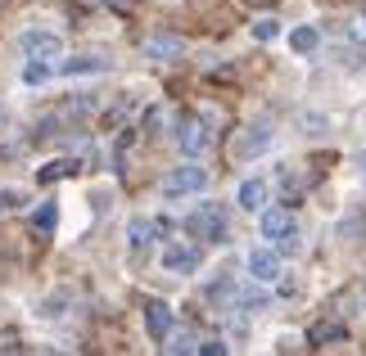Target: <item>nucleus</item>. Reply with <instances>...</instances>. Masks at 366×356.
I'll return each instance as SVG.
<instances>
[{"instance_id":"obj_1","label":"nucleus","mask_w":366,"mask_h":356,"mask_svg":"<svg viewBox=\"0 0 366 356\" xmlns=\"http://www.w3.org/2000/svg\"><path fill=\"white\" fill-rule=\"evenodd\" d=\"M262 235L272 239V244H280L285 253L299 248V230H294V217H290V208H262Z\"/></svg>"},{"instance_id":"obj_2","label":"nucleus","mask_w":366,"mask_h":356,"mask_svg":"<svg viewBox=\"0 0 366 356\" xmlns=\"http://www.w3.org/2000/svg\"><path fill=\"white\" fill-rule=\"evenodd\" d=\"M190 230L194 235H199V239H213V244H217V239H227V208H217V203H199V208H194L190 212Z\"/></svg>"},{"instance_id":"obj_3","label":"nucleus","mask_w":366,"mask_h":356,"mask_svg":"<svg viewBox=\"0 0 366 356\" xmlns=\"http://www.w3.org/2000/svg\"><path fill=\"white\" fill-rule=\"evenodd\" d=\"M208 185V172L204 167H177V172L163 176V194L167 198H181V194H199Z\"/></svg>"},{"instance_id":"obj_4","label":"nucleus","mask_w":366,"mask_h":356,"mask_svg":"<svg viewBox=\"0 0 366 356\" xmlns=\"http://www.w3.org/2000/svg\"><path fill=\"white\" fill-rule=\"evenodd\" d=\"M267 145H272V126H267V122H253V126H244V131L235 136L231 158H253V153H262Z\"/></svg>"},{"instance_id":"obj_5","label":"nucleus","mask_w":366,"mask_h":356,"mask_svg":"<svg viewBox=\"0 0 366 356\" xmlns=\"http://www.w3.org/2000/svg\"><path fill=\"white\" fill-rule=\"evenodd\" d=\"M177 140H181V149H186V153H204L208 140H213V131H208L204 118H181L177 122Z\"/></svg>"},{"instance_id":"obj_6","label":"nucleus","mask_w":366,"mask_h":356,"mask_svg":"<svg viewBox=\"0 0 366 356\" xmlns=\"http://www.w3.org/2000/svg\"><path fill=\"white\" fill-rule=\"evenodd\" d=\"M23 54H27V59H59V54H64V41L59 36H54V32H27L23 36Z\"/></svg>"},{"instance_id":"obj_7","label":"nucleus","mask_w":366,"mask_h":356,"mask_svg":"<svg viewBox=\"0 0 366 356\" xmlns=\"http://www.w3.org/2000/svg\"><path fill=\"white\" fill-rule=\"evenodd\" d=\"M194 266H199V248H194V244H167L163 248V270H172V275H190Z\"/></svg>"},{"instance_id":"obj_8","label":"nucleus","mask_w":366,"mask_h":356,"mask_svg":"<svg viewBox=\"0 0 366 356\" xmlns=\"http://www.w3.org/2000/svg\"><path fill=\"white\" fill-rule=\"evenodd\" d=\"M145 330H149L154 343H163V338L172 334V307L159 302V297H149V302H145Z\"/></svg>"},{"instance_id":"obj_9","label":"nucleus","mask_w":366,"mask_h":356,"mask_svg":"<svg viewBox=\"0 0 366 356\" xmlns=\"http://www.w3.org/2000/svg\"><path fill=\"white\" fill-rule=\"evenodd\" d=\"M249 275L258 280V284H276L280 280V258L272 248H253L249 253Z\"/></svg>"},{"instance_id":"obj_10","label":"nucleus","mask_w":366,"mask_h":356,"mask_svg":"<svg viewBox=\"0 0 366 356\" xmlns=\"http://www.w3.org/2000/svg\"><path fill=\"white\" fill-rule=\"evenodd\" d=\"M109 68V54H73V59L64 63L68 77H81V73H104Z\"/></svg>"},{"instance_id":"obj_11","label":"nucleus","mask_w":366,"mask_h":356,"mask_svg":"<svg viewBox=\"0 0 366 356\" xmlns=\"http://www.w3.org/2000/svg\"><path fill=\"white\" fill-rule=\"evenodd\" d=\"M307 343H312V347H330V343H344V325H340V320H321V325H312V334H307Z\"/></svg>"},{"instance_id":"obj_12","label":"nucleus","mask_w":366,"mask_h":356,"mask_svg":"<svg viewBox=\"0 0 366 356\" xmlns=\"http://www.w3.org/2000/svg\"><path fill=\"white\" fill-rule=\"evenodd\" d=\"M235 198H240V208H249V212H262V203H267V185H262V180H244Z\"/></svg>"},{"instance_id":"obj_13","label":"nucleus","mask_w":366,"mask_h":356,"mask_svg":"<svg viewBox=\"0 0 366 356\" xmlns=\"http://www.w3.org/2000/svg\"><path fill=\"white\" fill-rule=\"evenodd\" d=\"M321 46V32H317V27H294V32H290V50L294 54H312Z\"/></svg>"},{"instance_id":"obj_14","label":"nucleus","mask_w":366,"mask_h":356,"mask_svg":"<svg viewBox=\"0 0 366 356\" xmlns=\"http://www.w3.org/2000/svg\"><path fill=\"white\" fill-rule=\"evenodd\" d=\"M145 54H149V59H177V54H181V41L177 36H149L145 41Z\"/></svg>"},{"instance_id":"obj_15","label":"nucleus","mask_w":366,"mask_h":356,"mask_svg":"<svg viewBox=\"0 0 366 356\" xmlns=\"http://www.w3.org/2000/svg\"><path fill=\"white\" fill-rule=\"evenodd\" d=\"M50 73H54V63H50V59H27V68H23V81H27V86H46V81H50Z\"/></svg>"},{"instance_id":"obj_16","label":"nucleus","mask_w":366,"mask_h":356,"mask_svg":"<svg viewBox=\"0 0 366 356\" xmlns=\"http://www.w3.org/2000/svg\"><path fill=\"white\" fill-rule=\"evenodd\" d=\"M77 172V163L73 158H59V163H50V167H41V172H36V180L41 185H54V180H64V176H73Z\"/></svg>"},{"instance_id":"obj_17","label":"nucleus","mask_w":366,"mask_h":356,"mask_svg":"<svg viewBox=\"0 0 366 356\" xmlns=\"http://www.w3.org/2000/svg\"><path fill=\"white\" fill-rule=\"evenodd\" d=\"M54 225H59V208H54V203H41V208L32 212V230H41V235H50Z\"/></svg>"},{"instance_id":"obj_18","label":"nucleus","mask_w":366,"mask_h":356,"mask_svg":"<svg viewBox=\"0 0 366 356\" xmlns=\"http://www.w3.org/2000/svg\"><path fill=\"white\" fill-rule=\"evenodd\" d=\"M149 239H154V221H132V225H127V244H132V248H145L149 244Z\"/></svg>"},{"instance_id":"obj_19","label":"nucleus","mask_w":366,"mask_h":356,"mask_svg":"<svg viewBox=\"0 0 366 356\" xmlns=\"http://www.w3.org/2000/svg\"><path fill=\"white\" fill-rule=\"evenodd\" d=\"M366 235V212H348L340 221V239H362Z\"/></svg>"},{"instance_id":"obj_20","label":"nucleus","mask_w":366,"mask_h":356,"mask_svg":"<svg viewBox=\"0 0 366 356\" xmlns=\"http://www.w3.org/2000/svg\"><path fill=\"white\" fill-rule=\"evenodd\" d=\"M253 36H258V41H276L280 36V23L276 19H262L258 27H253Z\"/></svg>"},{"instance_id":"obj_21","label":"nucleus","mask_w":366,"mask_h":356,"mask_svg":"<svg viewBox=\"0 0 366 356\" xmlns=\"http://www.w3.org/2000/svg\"><path fill=\"white\" fill-rule=\"evenodd\" d=\"M303 131H326V118H317V113H312V118H303Z\"/></svg>"},{"instance_id":"obj_22","label":"nucleus","mask_w":366,"mask_h":356,"mask_svg":"<svg viewBox=\"0 0 366 356\" xmlns=\"http://www.w3.org/2000/svg\"><path fill=\"white\" fill-rule=\"evenodd\" d=\"M14 203H19V194H14V190H0V212H9Z\"/></svg>"},{"instance_id":"obj_23","label":"nucleus","mask_w":366,"mask_h":356,"mask_svg":"<svg viewBox=\"0 0 366 356\" xmlns=\"http://www.w3.org/2000/svg\"><path fill=\"white\" fill-rule=\"evenodd\" d=\"M348 32H353L357 41H366V19H353V23H348Z\"/></svg>"},{"instance_id":"obj_24","label":"nucleus","mask_w":366,"mask_h":356,"mask_svg":"<svg viewBox=\"0 0 366 356\" xmlns=\"http://www.w3.org/2000/svg\"><path fill=\"white\" fill-rule=\"evenodd\" d=\"M199 352L204 356H222V352H227V343H199Z\"/></svg>"},{"instance_id":"obj_25","label":"nucleus","mask_w":366,"mask_h":356,"mask_svg":"<svg viewBox=\"0 0 366 356\" xmlns=\"http://www.w3.org/2000/svg\"><path fill=\"white\" fill-rule=\"evenodd\" d=\"M240 5H253V9H267V5H272V0H240Z\"/></svg>"},{"instance_id":"obj_26","label":"nucleus","mask_w":366,"mask_h":356,"mask_svg":"<svg viewBox=\"0 0 366 356\" xmlns=\"http://www.w3.org/2000/svg\"><path fill=\"white\" fill-rule=\"evenodd\" d=\"M353 167H357V172H366V153H357V163H353Z\"/></svg>"}]
</instances>
